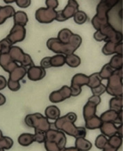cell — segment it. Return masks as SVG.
<instances>
[{
    "label": "cell",
    "mask_w": 123,
    "mask_h": 151,
    "mask_svg": "<svg viewBox=\"0 0 123 151\" xmlns=\"http://www.w3.org/2000/svg\"><path fill=\"white\" fill-rule=\"evenodd\" d=\"M77 116L76 113L70 112L60 117L56 120L54 126L56 129L63 132L69 136H71L76 139L77 138H85L86 136V130L83 127H77L74 122L77 120Z\"/></svg>",
    "instance_id": "6da1fadb"
},
{
    "label": "cell",
    "mask_w": 123,
    "mask_h": 151,
    "mask_svg": "<svg viewBox=\"0 0 123 151\" xmlns=\"http://www.w3.org/2000/svg\"><path fill=\"white\" fill-rule=\"evenodd\" d=\"M82 43V39L79 35L73 34L68 43H61L57 38H50L47 41V46L52 52L61 55L73 54Z\"/></svg>",
    "instance_id": "7a4b0ae2"
},
{
    "label": "cell",
    "mask_w": 123,
    "mask_h": 151,
    "mask_svg": "<svg viewBox=\"0 0 123 151\" xmlns=\"http://www.w3.org/2000/svg\"><path fill=\"white\" fill-rule=\"evenodd\" d=\"M118 0H102L97 6V14L92 19V24L97 31L103 26L110 23L109 13L115 5Z\"/></svg>",
    "instance_id": "3957f363"
},
{
    "label": "cell",
    "mask_w": 123,
    "mask_h": 151,
    "mask_svg": "<svg viewBox=\"0 0 123 151\" xmlns=\"http://www.w3.org/2000/svg\"><path fill=\"white\" fill-rule=\"evenodd\" d=\"M123 69L115 70L113 74L108 79L106 86V92L113 97H118L123 95Z\"/></svg>",
    "instance_id": "277c9868"
},
{
    "label": "cell",
    "mask_w": 123,
    "mask_h": 151,
    "mask_svg": "<svg viewBox=\"0 0 123 151\" xmlns=\"http://www.w3.org/2000/svg\"><path fill=\"white\" fill-rule=\"evenodd\" d=\"M25 122L28 127H33L44 133L51 129V123L48 119L39 113L27 115L25 118Z\"/></svg>",
    "instance_id": "5b68a950"
},
{
    "label": "cell",
    "mask_w": 123,
    "mask_h": 151,
    "mask_svg": "<svg viewBox=\"0 0 123 151\" xmlns=\"http://www.w3.org/2000/svg\"><path fill=\"white\" fill-rule=\"evenodd\" d=\"M9 55L14 62L20 63L22 67L26 68L34 65L31 56L29 54L24 52L22 49L20 48V47L12 46L10 49V51H9Z\"/></svg>",
    "instance_id": "8992f818"
},
{
    "label": "cell",
    "mask_w": 123,
    "mask_h": 151,
    "mask_svg": "<svg viewBox=\"0 0 123 151\" xmlns=\"http://www.w3.org/2000/svg\"><path fill=\"white\" fill-rule=\"evenodd\" d=\"M99 31L102 34L104 38V41L106 43L111 42L114 43H119L122 42V33L115 29L111 23L104 25Z\"/></svg>",
    "instance_id": "52a82bcc"
},
{
    "label": "cell",
    "mask_w": 123,
    "mask_h": 151,
    "mask_svg": "<svg viewBox=\"0 0 123 151\" xmlns=\"http://www.w3.org/2000/svg\"><path fill=\"white\" fill-rule=\"evenodd\" d=\"M79 4L74 0H69L68 4L62 11H58L56 20L63 22L74 17L76 13L79 11Z\"/></svg>",
    "instance_id": "ba28073f"
},
{
    "label": "cell",
    "mask_w": 123,
    "mask_h": 151,
    "mask_svg": "<svg viewBox=\"0 0 123 151\" xmlns=\"http://www.w3.org/2000/svg\"><path fill=\"white\" fill-rule=\"evenodd\" d=\"M89 82L88 76L83 73H77L72 77L70 86L71 96L77 97L81 92V87L87 86Z\"/></svg>",
    "instance_id": "9c48e42d"
},
{
    "label": "cell",
    "mask_w": 123,
    "mask_h": 151,
    "mask_svg": "<svg viewBox=\"0 0 123 151\" xmlns=\"http://www.w3.org/2000/svg\"><path fill=\"white\" fill-rule=\"evenodd\" d=\"M57 11L55 9L41 7L36 11L35 17L36 20L40 23L48 24L56 20Z\"/></svg>",
    "instance_id": "30bf717a"
},
{
    "label": "cell",
    "mask_w": 123,
    "mask_h": 151,
    "mask_svg": "<svg viewBox=\"0 0 123 151\" xmlns=\"http://www.w3.org/2000/svg\"><path fill=\"white\" fill-rule=\"evenodd\" d=\"M101 102V97L93 95L89 98L83 109V116L85 121L95 116L97 106Z\"/></svg>",
    "instance_id": "8fae6325"
},
{
    "label": "cell",
    "mask_w": 123,
    "mask_h": 151,
    "mask_svg": "<svg viewBox=\"0 0 123 151\" xmlns=\"http://www.w3.org/2000/svg\"><path fill=\"white\" fill-rule=\"evenodd\" d=\"M45 141L56 143L61 149L66 148L67 143L66 134L63 132L54 129H50L46 132Z\"/></svg>",
    "instance_id": "7c38bea8"
},
{
    "label": "cell",
    "mask_w": 123,
    "mask_h": 151,
    "mask_svg": "<svg viewBox=\"0 0 123 151\" xmlns=\"http://www.w3.org/2000/svg\"><path fill=\"white\" fill-rule=\"evenodd\" d=\"M26 29L25 27L18 24H14L12 29L10 31L9 35L7 36L6 39L11 44L21 42L25 39Z\"/></svg>",
    "instance_id": "4fadbf2b"
},
{
    "label": "cell",
    "mask_w": 123,
    "mask_h": 151,
    "mask_svg": "<svg viewBox=\"0 0 123 151\" xmlns=\"http://www.w3.org/2000/svg\"><path fill=\"white\" fill-rule=\"evenodd\" d=\"M71 97V91H70V87L64 86L59 90L52 92L50 94L49 99L52 103H59Z\"/></svg>",
    "instance_id": "5bb4252c"
},
{
    "label": "cell",
    "mask_w": 123,
    "mask_h": 151,
    "mask_svg": "<svg viewBox=\"0 0 123 151\" xmlns=\"http://www.w3.org/2000/svg\"><path fill=\"white\" fill-rule=\"evenodd\" d=\"M121 111L118 113L113 110H109L102 113L100 116V119L102 122H112V123L122 124V113Z\"/></svg>",
    "instance_id": "9a60e30c"
},
{
    "label": "cell",
    "mask_w": 123,
    "mask_h": 151,
    "mask_svg": "<svg viewBox=\"0 0 123 151\" xmlns=\"http://www.w3.org/2000/svg\"><path fill=\"white\" fill-rule=\"evenodd\" d=\"M0 66L5 71L10 73L19 65L12 60L8 52V53H0Z\"/></svg>",
    "instance_id": "2e32d148"
},
{
    "label": "cell",
    "mask_w": 123,
    "mask_h": 151,
    "mask_svg": "<svg viewBox=\"0 0 123 151\" xmlns=\"http://www.w3.org/2000/svg\"><path fill=\"white\" fill-rule=\"evenodd\" d=\"M27 76L29 80L32 81H38L42 79L46 76L45 69L39 66H31L29 67L27 71Z\"/></svg>",
    "instance_id": "e0dca14e"
},
{
    "label": "cell",
    "mask_w": 123,
    "mask_h": 151,
    "mask_svg": "<svg viewBox=\"0 0 123 151\" xmlns=\"http://www.w3.org/2000/svg\"><path fill=\"white\" fill-rule=\"evenodd\" d=\"M27 72V69L25 67H22V66H18L13 71L9 73L8 81H12V82L20 83V81H21L25 76Z\"/></svg>",
    "instance_id": "ac0fdd59"
},
{
    "label": "cell",
    "mask_w": 123,
    "mask_h": 151,
    "mask_svg": "<svg viewBox=\"0 0 123 151\" xmlns=\"http://www.w3.org/2000/svg\"><path fill=\"white\" fill-rule=\"evenodd\" d=\"M100 129L102 134L105 137L110 138L117 134V127L112 122H103Z\"/></svg>",
    "instance_id": "d6986e66"
},
{
    "label": "cell",
    "mask_w": 123,
    "mask_h": 151,
    "mask_svg": "<svg viewBox=\"0 0 123 151\" xmlns=\"http://www.w3.org/2000/svg\"><path fill=\"white\" fill-rule=\"evenodd\" d=\"M16 13L12 6H5L0 8V24H3L7 19L13 16Z\"/></svg>",
    "instance_id": "ffe728a7"
},
{
    "label": "cell",
    "mask_w": 123,
    "mask_h": 151,
    "mask_svg": "<svg viewBox=\"0 0 123 151\" xmlns=\"http://www.w3.org/2000/svg\"><path fill=\"white\" fill-rule=\"evenodd\" d=\"M45 117L47 119L52 120H57L58 118H60L61 111L56 106H49L45 111Z\"/></svg>",
    "instance_id": "44dd1931"
},
{
    "label": "cell",
    "mask_w": 123,
    "mask_h": 151,
    "mask_svg": "<svg viewBox=\"0 0 123 151\" xmlns=\"http://www.w3.org/2000/svg\"><path fill=\"white\" fill-rule=\"evenodd\" d=\"M123 106V96L114 97L111 99L109 101L110 110H113L119 113L122 111Z\"/></svg>",
    "instance_id": "7402d4cb"
},
{
    "label": "cell",
    "mask_w": 123,
    "mask_h": 151,
    "mask_svg": "<svg viewBox=\"0 0 123 151\" xmlns=\"http://www.w3.org/2000/svg\"><path fill=\"white\" fill-rule=\"evenodd\" d=\"M13 20L14 24H18L25 27L26 24H27L29 19H28L27 15L25 12L21 11H18L15 13L13 15Z\"/></svg>",
    "instance_id": "603a6c76"
},
{
    "label": "cell",
    "mask_w": 123,
    "mask_h": 151,
    "mask_svg": "<svg viewBox=\"0 0 123 151\" xmlns=\"http://www.w3.org/2000/svg\"><path fill=\"white\" fill-rule=\"evenodd\" d=\"M86 128L88 129H100L103 122L101 120L100 117L98 116H94L88 120H86Z\"/></svg>",
    "instance_id": "cb8c5ba5"
},
{
    "label": "cell",
    "mask_w": 123,
    "mask_h": 151,
    "mask_svg": "<svg viewBox=\"0 0 123 151\" xmlns=\"http://www.w3.org/2000/svg\"><path fill=\"white\" fill-rule=\"evenodd\" d=\"M75 148L79 151H88L92 148V143L85 138H77L75 141Z\"/></svg>",
    "instance_id": "d4e9b609"
},
{
    "label": "cell",
    "mask_w": 123,
    "mask_h": 151,
    "mask_svg": "<svg viewBox=\"0 0 123 151\" xmlns=\"http://www.w3.org/2000/svg\"><path fill=\"white\" fill-rule=\"evenodd\" d=\"M18 143L20 145L22 146H29L35 141L34 134H31L25 133L22 134L21 135L18 137Z\"/></svg>",
    "instance_id": "484cf974"
},
{
    "label": "cell",
    "mask_w": 123,
    "mask_h": 151,
    "mask_svg": "<svg viewBox=\"0 0 123 151\" xmlns=\"http://www.w3.org/2000/svg\"><path fill=\"white\" fill-rule=\"evenodd\" d=\"M109 65L113 70H118L122 69L123 67V55L115 54L111 58Z\"/></svg>",
    "instance_id": "4316f807"
},
{
    "label": "cell",
    "mask_w": 123,
    "mask_h": 151,
    "mask_svg": "<svg viewBox=\"0 0 123 151\" xmlns=\"http://www.w3.org/2000/svg\"><path fill=\"white\" fill-rule=\"evenodd\" d=\"M66 64L69 67L72 68H76L79 67L81 64V59L77 55L70 54L66 56Z\"/></svg>",
    "instance_id": "83f0119b"
},
{
    "label": "cell",
    "mask_w": 123,
    "mask_h": 151,
    "mask_svg": "<svg viewBox=\"0 0 123 151\" xmlns=\"http://www.w3.org/2000/svg\"><path fill=\"white\" fill-rule=\"evenodd\" d=\"M89 82L88 83L87 86L89 87L90 89L95 88L97 87L102 84V78L100 77L99 73H94L91 74L90 76H88Z\"/></svg>",
    "instance_id": "f1b7e54d"
},
{
    "label": "cell",
    "mask_w": 123,
    "mask_h": 151,
    "mask_svg": "<svg viewBox=\"0 0 123 151\" xmlns=\"http://www.w3.org/2000/svg\"><path fill=\"white\" fill-rule=\"evenodd\" d=\"M50 63H51L52 67H62L66 64V56H64L63 55L58 54L53 57H51Z\"/></svg>",
    "instance_id": "f546056e"
},
{
    "label": "cell",
    "mask_w": 123,
    "mask_h": 151,
    "mask_svg": "<svg viewBox=\"0 0 123 151\" xmlns=\"http://www.w3.org/2000/svg\"><path fill=\"white\" fill-rule=\"evenodd\" d=\"M73 33L69 29L65 28V29H61L58 34L57 39L61 41V43H68L70 42V39L71 38L72 35Z\"/></svg>",
    "instance_id": "4dcf8cb0"
},
{
    "label": "cell",
    "mask_w": 123,
    "mask_h": 151,
    "mask_svg": "<svg viewBox=\"0 0 123 151\" xmlns=\"http://www.w3.org/2000/svg\"><path fill=\"white\" fill-rule=\"evenodd\" d=\"M117 46L118 43H114L111 42H107L102 48V52L105 55H110L117 53Z\"/></svg>",
    "instance_id": "1f68e13d"
},
{
    "label": "cell",
    "mask_w": 123,
    "mask_h": 151,
    "mask_svg": "<svg viewBox=\"0 0 123 151\" xmlns=\"http://www.w3.org/2000/svg\"><path fill=\"white\" fill-rule=\"evenodd\" d=\"M115 70L110 67L109 63L106 64L105 65H104V67L102 68L100 72H99L100 77H101L102 80H108L109 78V77L113 74V73L114 72Z\"/></svg>",
    "instance_id": "d6a6232c"
},
{
    "label": "cell",
    "mask_w": 123,
    "mask_h": 151,
    "mask_svg": "<svg viewBox=\"0 0 123 151\" xmlns=\"http://www.w3.org/2000/svg\"><path fill=\"white\" fill-rule=\"evenodd\" d=\"M122 138L117 134L112 136L109 138V139H108V144L113 147V148L117 149V150H118L120 148V146H122Z\"/></svg>",
    "instance_id": "836d02e7"
},
{
    "label": "cell",
    "mask_w": 123,
    "mask_h": 151,
    "mask_svg": "<svg viewBox=\"0 0 123 151\" xmlns=\"http://www.w3.org/2000/svg\"><path fill=\"white\" fill-rule=\"evenodd\" d=\"M13 145V141L8 137H1L0 138V148L4 150H9Z\"/></svg>",
    "instance_id": "e575fe53"
},
{
    "label": "cell",
    "mask_w": 123,
    "mask_h": 151,
    "mask_svg": "<svg viewBox=\"0 0 123 151\" xmlns=\"http://www.w3.org/2000/svg\"><path fill=\"white\" fill-rule=\"evenodd\" d=\"M88 16L85 12L82 11H78L74 16V20L78 24H82L86 22Z\"/></svg>",
    "instance_id": "d590c367"
},
{
    "label": "cell",
    "mask_w": 123,
    "mask_h": 151,
    "mask_svg": "<svg viewBox=\"0 0 123 151\" xmlns=\"http://www.w3.org/2000/svg\"><path fill=\"white\" fill-rule=\"evenodd\" d=\"M108 143V139L103 134L99 135L98 137L96 138L95 142V146L98 149H102L103 150L104 147L106 146Z\"/></svg>",
    "instance_id": "8d00e7d4"
},
{
    "label": "cell",
    "mask_w": 123,
    "mask_h": 151,
    "mask_svg": "<svg viewBox=\"0 0 123 151\" xmlns=\"http://www.w3.org/2000/svg\"><path fill=\"white\" fill-rule=\"evenodd\" d=\"M12 46L6 38L0 41V53H8Z\"/></svg>",
    "instance_id": "74e56055"
},
{
    "label": "cell",
    "mask_w": 123,
    "mask_h": 151,
    "mask_svg": "<svg viewBox=\"0 0 123 151\" xmlns=\"http://www.w3.org/2000/svg\"><path fill=\"white\" fill-rule=\"evenodd\" d=\"M91 91H92V93L94 96L100 97L102 94H104L106 92V86L102 83L100 86L97 87V88L91 89Z\"/></svg>",
    "instance_id": "f35d334b"
},
{
    "label": "cell",
    "mask_w": 123,
    "mask_h": 151,
    "mask_svg": "<svg viewBox=\"0 0 123 151\" xmlns=\"http://www.w3.org/2000/svg\"><path fill=\"white\" fill-rule=\"evenodd\" d=\"M34 138L35 141H36V142H38L39 143H44L45 141V133L35 129Z\"/></svg>",
    "instance_id": "ab89813d"
},
{
    "label": "cell",
    "mask_w": 123,
    "mask_h": 151,
    "mask_svg": "<svg viewBox=\"0 0 123 151\" xmlns=\"http://www.w3.org/2000/svg\"><path fill=\"white\" fill-rule=\"evenodd\" d=\"M7 86L8 87V88L11 91H18L20 89V83L17 82H12V81H7Z\"/></svg>",
    "instance_id": "60d3db41"
},
{
    "label": "cell",
    "mask_w": 123,
    "mask_h": 151,
    "mask_svg": "<svg viewBox=\"0 0 123 151\" xmlns=\"http://www.w3.org/2000/svg\"><path fill=\"white\" fill-rule=\"evenodd\" d=\"M50 59H51V57H46V58H44L40 62V67L43 68L44 69L52 67L51 63H50Z\"/></svg>",
    "instance_id": "b9f144b4"
},
{
    "label": "cell",
    "mask_w": 123,
    "mask_h": 151,
    "mask_svg": "<svg viewBox=\"0 0 123 151\" xmlns=\"http://www.w3.org/2000/svg\"><path fill=\"white\" fill-rule=\"evenodd\" d=\"M31 0H17L16 1V4L20 8H27L31 4Z\"/></svg>",
    "instance_id": "7bdbcfd3"
},
{
    "label": "cell",
    "mask_w": 123,
    "mask_h": 151,
    "mask_svg": "<svg viewBox=\"0 0 123 151\" xmlns=\"http://www.w3.org/2000/svg\"><path fill=\"white\" fill-rule=\"evenodd\" d=\"M45 4L47 8L55 9L59 6V1L57 0H47L45 1Z\"/></svg>",
    "instance_id": "ee69618b"
},
{
    "label": "cell",
    "mask_w": 123,
    "mask_h": 151,
    "mask_svg": "<svg viewBox=\"0 0 123 151\" xmlns=\"http://www.w3.org/2000/svg\"><path fill=\"white\" fill-rule=\"evenodd\" d=\"M7 86V81L4 76L0 75V90H2Z\"/></svg>",
    "instance_id": "f6af8a7d"
},
{
    "label": "cell",
    "mask_w": 123,
    "mask_h": 151,
    "mask_svg": "<svg viewBox=\"0 0 123 151\" xmlns=\"http://www.w3.org/2000/svg\"><path fill=\"white\" fill-rule=\"evenodd\" d=\"M122 129H123V126H122V124H120V126L119 127H117V135L120 136V137L122 138Z\"/></svg>",
    "instance_id": "bcb514c9"
},
{
    "label": "cell",
    "mask_w": 123,
    "mask_h": 151,
    "mask_svg": "<svg viewBox=\"0 0 123 151\" xmlns=\"http://www.w3.org/2000/svg\"><path fill=\"white\" fill-rule=\"evenodd\" d=\"M118 150L115 148H113V147H111V146H109V144L106 145V146L104 147V149H103V151H117Z\"/></svg>",
    "instance_id": "7dc6e473"
},
{
    "label": "cell",
    "mask_w": 123,
    "mask_h": 151,
    "mask_svg": "<svg viewBox=\"0 0 123 151\" xmlns=\"http://www.w3.org/2000/svg\"><path fill=\"white\" fill-rule=\"evenodd\" d=\"M6 101V99L4 95L1 93H0V106H2L4 104Z\"/></svg>",
    "instance_id": "c3c4849f"
},
{
    "label": "cell",
    "mask_w": 123,
    "mask_h": 151,
    "mask_svg": "<svg viewBox=\"0 0 123 151\" xmlns=\"http://www.w3.org/2000/svg\"><path fill=\"white\" fill-rule=\"evenodd\" d=\"M60 151H79L75 147H70V148H64L61 149Z\"/></svg>",
    "instance_id": "681fc988"
},
{
    "label": "cell",
    "mask_w": 123,
    "mask_h": 151,
    "mask_svg": "<svg viewBox=\"0 0 123 151\" xmlns=\"http://www.w3.org/2000/svg\"><path fill=\"white\" fill-rule=\"evenodd\" d=\"M4 2L6 3V4H8V3H13V2H16V1H6V0H4Z\"/></svg>",
    "instance_id": "f907efd6"
},
{
    "label": "cell",
    "mask_w": 123,
    "mask_h": 151,
    "mask_svg": "<svg viewBox=\"0 0 123 151\" xmlns=\"http://www.w3.org/2000/svg\"><path fill=\"white\" fill-rule=\"evenodd\" d=\"M1 137H3V134H2V132L0 130V138H1Z\"/></svg>",
    "instance_id": "816d5d0a"
},
{
    "label": "cell",
    "mask_w": 123,
    "mask_h": 151,
    "mask_svg": "<svg viewBox=\"0 0 123 151\" xmlns=\"http://www.w3.org/2000/svg\"><path fill=\"white\" fill-rule=\"evenodd\" d=\"M0 151H5V150H4L2 148H0Z\"/></svg>",
    "instance_id": "f5cc1de1"
},
{
    "label": "cell",
    "mask_w": 123,
    "mask_h": 151,
    "mask_svg": "<svg viewBox=\"0 0 123 151\" xmlns=\"http://www.w3.org/2000/svg\"><path fill=\"white\" fill-rule=\"evenodd\" d=\"M0 8H1V6H0Z\"/></svg>",
    "instance_id": "db71d44e"
}]
</instances>
